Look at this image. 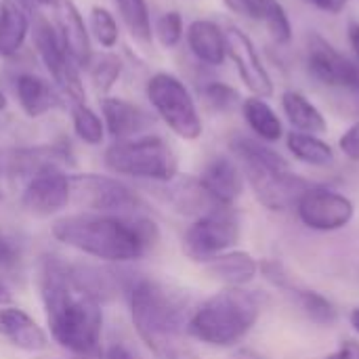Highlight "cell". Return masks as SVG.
I'll use <instances>...</instances> for the list:
<instances>
[{
  "label": "cell",
  "mask_w": 359,
  "mask_h": 359,
  "mask_svg": "<svg viewBox=\"0 0 359 359\" xmlns=\"http://www.w3.org/2000/svg\"><path fill=\"white\" fill-rule=\"evenodd\" d=\"M38 286L50 337L76 355L95 353L103 330L101 301L76 278L74 265L61 257H42Z\"/></svg>",
  "instance_id": "obj_1"
},
{
  "label": "cell",
  "mask_w": 359,
  "mask_h": 359,
  "mask_svg": "<svg viewBox=\"0 0 359 359\" xmlns=\"http://www.w3.org/2000/svg\"><path fill=\"white\" fill-rule=\"evenodd\" d=\"M50 231L57 242L107 263L137 261L160 242L158 225L141 215L80 212L55 221Z\"/></svg>",
  "instance_id": "obj_2"
},
{
  "label": "cell",
  "mask_w": 359,
  "mask_h": 359,
  "mask_svg": "<svg viewBox=\"0 0 359 359\" xmlns=\"http://www.w3.org/2000/svg\"><path fill=\"white\" fill-rule=\"evenodd\" d=\"M130 318L139 339L156 359H200L187 345V299L162 282L143 278L128 290Z\"/></svg>",
  "instance_id": "obj_3"
},
{
  "label": "cell",
  "mask_w": 359,
  "mask_h": 359,
  "mask_svg": "<svg viewBox=\"0 0 359 359\" xmlns=\"http://www.w3.org/2000/svg\"><path fill=\"white\" fill-rule=\"evenodd\" d=\"M229 149L257 200L273 212L294 208L299 198L311 187L309 181L290 170L288 160L280 151L257 137L233 135L229 139Z\"/></svg>",
  "instance_id": "obj_4"
},
{
  "label": "cell",
  "mask_w": 359,
  "mask_h": 359,
  "mask_svg": "<svg viewBox=\"0 0 359 359\" xmlns=\"http://www.w3.org/2000/svg\"><path fill=\"white\" fill-rule=\"evenodd\" d=\"M263 301L257 292L244 288H225L206 299L187 322V332L212 347H231L240 343L257 324Z\"/></svg>",
  "instance_id": "obj_5"
},
{
  "label": "cell",
  "mask_w": 359,
  "mask_h": 359,
  "mask_svg": "<svg viewBox=\"0 0 359 359\" xmlns=\"http://www.w3.org/2000/svg\"><path fill=\"white\" fill-rule=\"evenodd\" d=\"M103 164L114 175L154 183H168L179 175V158L175 149L166 139L151 133L126 141H114L103 154Z\"/></svg>",
  "instance_id": "obj_6"
},
{
  "label": "cell",
  "mask_w": 359,
  "mask_h": 359,
  "mask_svg": "<svg viewBox=\"0 0 359 359\" xmlns=\"http://www.w3.org/2000/svg\"><path fill=\"white\" fill-rule=\"evenodd\" d=\"M145 97L154 114L179 139L198 141L204 133V122L189 86L172 72H156L145 84Z\"/></svg>",
  "instance_id": "obj_7"
},
{
  "label": "cell",
  "mask_w": 359,
  "mask_h": 359,
  "mask_svg": "<svg viewBox=\"0 0 359 359\" xmlns=\"http://www.w3.org/2000/svg\"><path fill=\"white\" fill-rule=\"evenodd\" d=\"M29 36H32L34 50L40 63L53 78L55 88L69 101V105L86 101V93H84V84L80 76L82 69L76 65V61L67 53L53 19L44 17L42 13H36Z\"/></svg>",
  "instance_id": "obj_8"
},
{
  "label": "cell",
  "mask_w": 359,
  "mask_h": 359,
  "mask_svg": "<svg viewBox=\"0 0 359 359\" xmlns=\"http://www.w3.org/2000/svg\"><path fill=\"white\" fill-rule=\"evenodd\" d=\"M69 185L72 202L84 212L133 217L139 215V210L143 208V200L139 198V194L109 175H69Z\"/></svg>",
  "instance_id": "obj_9"
},
{
  "label": "cell",
  "mask_w": 359,
  "mask_h": 359,
  "mask_svg": "<svg viewBox=\"0 0 359 359\" xmlns=\"http://www.w3.org/2000/svg\"><path fill=\"white\" fill-rule=\"evenodd\" d=\"M240 242V219L233 206H219L196 219L183 236V250L191 261L208 263Z\"/></svg>",
  "instance_id": "obj_10"
},
{
  "label": "cell",
  "mask_w": 359,
  "mask_h": 359,
  "mask_svg": "<svg viewBox=\"0 0 359 359\" xmlns=\"http://www.w3.org/2000/svg\"><path fill=\"white\" fill-rule=\"evenodd\" d=\"M305 69L326 88H359L358 61L347 57L318 32H309L305 38Z\"/></svg>",
  "instance_id": "obj_11"
},
{
  "label": "cell",
  "mask_w": 359,
  "mask_h": 359,
  "mask_svg": "<svg viewBox=\"0 0 359 359\" xmlns=\"http://www.w3.org/2000/svg\"><path fill=\"white\" fill-rule=\"evenodd\" d=\"M225 40H227V59L233 63L246 90L263 99L273 97L276 82L259 55L255 40L238 25L225 27Z\"/></svg>",
  "instance_id": "obj_12"
},
{
  "label": "cell",
  "mask_w": 359,
  "mask_h": 359,
  "mask_svg": "<svg viewBox=\"0 0 359 359\" xmlns=\"http://www.w3.org/2000/svg\"><path fill=\"white\" fill-rule=\"evenodd\" d=\"M301 223L316 231H337L351 223L355 215L353 202L328 187L311 185L294 206Z\"/></svg>",
  "instance_id": "obj_13"
},
{
  "label": "cell",
  "mask_w": 359,
  "mask_h": 359,
  "mask_svg": "<svg viewBox=\"0 0 359 359\" xmlns=\"http://www.w3.org/2000/svg\"><path fill=\"white\" fill-rule=\"evenodd\" d=\"M69 202H72L69 175L59 166H50L32 175L21 191L23 210L38 219H46L61 212Z\"/></svg>",
  "instance_id": "obj_14"
},
{
  "label": "cell",
  "mask_w": 359,
  "mask_h": 359,
  "mask_svg": "<svg viewBox=\"0 0 359 359\" xmlns=\"http://www.w3.org/2000/svg\"><path fill=\"white\" fill-rule=\"evenodd\" d=\"M53 8V23L67 48V53L72 55V59L76 61V65L80 69H86L95 50H93V38L88 32V23L84 21V15L80 13L78 4L74 0H55Z\"/></svg>",
  "instance_id": "obj_15"
},
{
  "label": "cell",
  "mask_w": 359,
  "mask_h": 359,
  "mask_svg": "<svg viewBox=\"0 0 359 359\" xmlns=\"http://www.w3.org/2000/svg\"><path fill=\"white\" fill-rule=\"evenodd\" d=\"M221 2L229 13L261 23L278 46H288L292 42L294 36L292 21L280 0H221Z\"/></svg>",
  "instance_id": "obj_16"
},
{
  "label": "cell",
  "mask_w": 359,
  "mask_h": 359,
  "mask_svg": "<svg viewBox=\"0 0 359 359\" xmlns=\"http://www.w3.org/2000/svg\"><path fill=\"white\" fill-rule=\"evenodd\" d=\"M101 118L105 124V133L114 141H126L139 135H145L151 126V116L137 103L122 97H101Z\"/></svg>",
  "instance_id": "obj_17"
},
{
  "label": "cell",
  "mask_w": 359,
  "mask_h": 359,
  "mask_svg": "<svg viewBox=\"0 0 359 359\" xmlns=\"http://www.w3.org/2000/svg\"><path fill=\"white\" fill-rule=\"evenodd\" d=\"M202 185L221 206H233L244 191V172L233 156H215L200 172Z\"/></svg>",
  "instance_id": "obj_18"
},
{
  "label": "cell",
  "mask_w": 359,
  "mask_h": 359,
  "mask_svg": "<svg viewBox=\"0 0 359 359\" xmlns=\"http://www.w3.org/2000/svg\"><path fill=\"white\" fill-rule=\"evenodd\" d=\"M185 42L191 57L204 67H221L227 61L225 27L212 19H194L185 27Z\"/></svg>",
  "instance_id": "obj_19"
},
{
  "label": "cell",
  "mask_w": 359,
  "mask_h": 359,
  "mask_svg": "<svg viewBox=\"0 0 359 359\" xmlns=\"http://www.w3.org/2000/svg\"><path fill=\"white\" fill-rule=\"evenodd\" d=\"M160 185H164V189H162L164 200L172 206V210H177L185 217L200 219V217H204V215H208L221 206L208 194V189L202 185L200 177L177 175L172 181L160 183Z\"/></svg>",
  "instance_id": "obj_20"
},
{
  "label": "cell",
  "mask_w": 359,
  "mask_h": 359,
  "mask_svg": "<svg viewBox=\"0 0 359 359\" xmlns=\"http://www.w3.org/2000/svg\"><path fill=\"white\" fill-rule=\"evenodd\" d=\"M13 93L27 118H42L48 114L57 103V88L44 76L36 72H21L13 80Z\"/></svg>",
  "instance_id": "obj_21"
},
{
  "label": "cell",
  "mask_w": 359,
  "mask_h": 359,
  "mask_svg": "<svg viewBox=\"0 0 359 359\" xmlns=\"http://www.w3.org/2000/svg\"><path fill=\"white\" fill-rule=\"evenodd\" d=\"M0 337L27 353H40L48 347L46 332L34 322V318L17 307H0Z\"/></svg>",
  "instance_id": "obj_22"
},
{
  "label": "cell",
  "mask_w": 359,
  "mask_h": 359,
  "mask_svg": "<svg viewBox=\"0 0 359 359\" xmlns=\"http://www.w3.org/2000/svg\"><path fill=\"white\" fill-rule=\"evenodd\" d=\"M32 15L19 0H0V57L11 59L21 53L32 34Z\"/></svg>",
  "instance_id": "obj_23"
},
{
  "label": "cell",
  "mask_w": 359,
  "mask_h": 359,
  "mask_svg": "<svg viewBox=\"0 0 359 359\" xmlns=\"http://www.w3.org/2000/svg\"><path fill=\"white\" fill-rule=\"evenodd\" d=\"M206 273L229 286V288H244L246 284H250L257 273H259V263L250 252L244 250H227L215 259H210L208 263H204Z\"/></svg>",
  "instance_id": "obj_24"
},
{
  "label": "cell",
  "mask_w": 359,
  "mask_h": 359,
  "mask_svg": "<svg viewBox=\"0 0 359 359\" xmlns=\"http://www.w3.org/2000/svg\"><path fill=\"white\" fill-rule=\"evenodd\" d=\"M282 111L297 133H307V135H324L328 130V120L322 114V109L301 90L288 88L280 97Z\"/></svg>",
  "instance_id": "obj_25"
},
{
  "label": "cell",
  "mask_w": 359,
  "mask_h": 359,
  "mask_svg": "<svg viewBox=\"0 0 359 359\" xmlns=\"http://www.w3.org/2000/svg\"><path fill=\"white\" fill-rule=\"evenodd\" d=\"M240 111H242L244 122L248 124V128L255 133L259 141L278 143L284 137V122L267 99L255 97V95L244 97Z\"/></svg>",
  "instance_id": "obj_26"
},
{
  "label": "cell",
  "mask_w": 359,
  "mask_h": 359,
  "mask_svg": "<svg viewBox=\"0 0 359 359\" xmlns=\"http://www.w3.org/2000/svg\"><path fill=\"white\" fill-rule=\"evenodd\" d=\"M286 147L294 156V160H299L307 166L326 168V166L334 164V149L320 135H307V133L292 130L286 135Z\"/></svg>",
  "instance_id": "obj_27"
},
{
  "label": "cell",
  "mask_w": 359,
  "mask_h": 359,
  "mask_svg": "<svg viewBox=\"0 0 359 359\" xmlns=\"http://www.w3.org/2000/svg\"><path fill=\"white\" fill-rule=\"evenodd\" d=\"M86 72H88V80H90L93 90L99 97H107L114 90V86L118 84V80L122 78L124 63L116 53L105 50L101 55H93Z\"/></svg>",
  "instance_id": "obj_28"
},
{
  "label": "cell",
  "mask_w": 359,
  "mask_h": 359,
  "mask_svg": "<svg viewBox=\"0 0 359 359\" xmlns=\"http://www.w3.org/2000/svg\"><path fill=\"white\" fill-rule=\"evenodd\" d=\"M69 116H72V128L82 143H86V145H101L103 143V139L107 135L103 118L86 101L72 103Z\"/></svg>",
  "instance_id": "obj_29"
},
{
  "label": "cell",
  "mask_w": 359,
  "mask_h": 359,
  "mask_svg": "<svg viewBox=\"0 0 359 359\" xmlns=\"http://www.w3.org/2000/svg\"><path fill=\"white\" fill-rule=\"evenodd\" d=\"M114 4L118 8L120 19L124 21V25L133 34V38L149 44L154 40V34H151L154 23H151L147 0H114Z\"/></svg>",
  "instance_id": "obj_30"
},
{
  "label": "cell",
  "mask_w": 359,
  "mask_h": 359,
  "mask_svg": "<svg viewBox=\"0 0 359 359\" xmlns=\"http://www.w3.org/2000/svg\"><path fill=\"white\" fill-rule=\"evenodd\" d=\"M88 32H90V38L105 50H111L120 42L118 19L109 8L101 4H95L88 11Z\"/></svg>",
  "instance_id": "obj_31"
},
{
  "label": "cell",
  "mask_w": 359,
  "mask_h": 359,
  "mask_svg": "<svg viewBox=\"0 0 359 359\" xmlns=\"http://www.w3.org/2000/svg\"><path fill=\"white\" fill-rule=\"evenodd\" d=\"M200 99L215 114H229L231 109L242 105L238 88L223 80H206L200 86Z\"/></svg>",
  "instance_id": "obj_32"
},
{
  "label": "cell",
  "mask_w": 359,
  "mask_h": 359,
  "mask_svg": "<svg viewBox=\"0 0 359 359\" xmlns=\"http://www.w3.org/2000/svg\"><path fill=\"white\" fill-rule=\"evenodd\" d=\"M185 21H183V15L179 11H166L162 13L154 25H151V34H154V40L166 48V50H172L177 48L183 38H185Z\"/></svg>",
  "instance_id": "obj_33"
},
{
  "label": "cell",
  "mask_w": 359,
  "mask_h": 359,
  "mask_svg": "<svg viewBox=\"0 0 359 359\" xmlns=\"http://www.w3.org/2000/svg\"><path fill=\"white\" fill-rule=\"evenodd\" d=\"M290 290H292V297L297 299L299 307L316 324L326 326V324H332L337 320V309L324 294H320L316 290H301V288H290Z\"/></svg>",
  "instance_id": "obj_34"
},
{
  "label": "cell",
  "mask_w": 359,
  "mask_h": 359,
  "mask_svg": "<svg viewBox=\"0 0 359 359\" xmlns=\"http://www.w3.org/2000/svg\"><path fill=\"white\" fill-rule=\"evenodd\" d=\"M21 261L19 244L13 238L0 236V271H13Z\"/></svg>",
  "instance_id": "obj_35"
},
{
  "label": "cell",
  "mask_w": 359,
  "mask_h": 359,
  "mask_svg": "<svg viewBox=\"0 0 359 359\" xmlns=\"http://www.w3.org/2000/svg\"><path fill=\"white\" fill-rule=\"evenodd\" d=\"M339 149L353 162H359V120H355L339 139Z\"/></svg>",
  "instance_id": "obj_36"
},
{
  "label": "cell",
  "mask_w": 359,
  "mask_h": 359,
  "mask_svg": "<svg viewBox=\"0 0 359 359\" xmlns=\"http://www.w3.org/2000/svg\"><path fill=\"white\" fill-rule=\"evenodd\" d=\"M309 4H313L318 11L328 13V15H341L347 6L349 0H307Z\"/></svg>",
  "instance_id": "obj_37"
},
{
  "label": "cell",
  "mask_w": 359,
  "mask_h": 359,
  "mask_svg": "<svg viewBox=\"0 0 359 359\" xmlns=\"http://www.w3.org/2000/svg\"><path fill=\"white\" fill-rule=\"evenodd\" d=\"M326 359H359V345L353 341H345L339 351H334L332 355H328Z\"/></svg>",
  "instance_id": "obj_38"
},
{
  "label": "cell",
  "mask_w": 359,
  "mask_h": 359,
  "mask_svg": "<svg viewBox=\"0 0 359 359\" xmlns=\"http://www.w3.org/2000/svg\"><path fill=\"white\" fill-rule=\"evenodd\" d=\"M105 359H135V355L130 353L128 347H124V345H120V343H114V345L107 347Z\"/></svg>",
  "instance_id": "obj_39"
},
{
  "label": "cell",
  "mask_w": 359,
  "mask_h": 359,
  "mask_svg": "<svg viewBox=\"0 0 359 359\" xmlns=\"http://www.w3.org/2000/svg\"><path fill=\"white\" fill-rule=\"evenodd\" d=\"M347 38H349V44H351V48H353L355 61L359 63V21H349V27H347Z\"/></svg>",
  "instance_id": "obj_40"
},
{
  "label": "cell",
  "mask_w": 359,
  "mask_h": 359,
  "mask_svg": "<svg viewBox=\"0 0 359 359\" xmlns=\"http://www.w3.org/2000/svg\"><path fill=\"white\" fill-rule=\"evenodd\" d=\"M21 4H25L29 11H38V8H50L55 4V0H19Z\"/></svg>",
  "instance_id": "obj_41"
},
{
  "label": "cell",
  "mask_w": 359,
  "mask_h": 359,
  "mask_svg": "<svg viewBox=\"0 0 359 359\" xmlns=\"http://www.w3.org/2000/svg\"><path fill=\"white\" fill-rule=\"evenodd\" d=\"M349 322H351V326H353V330L359 334V307L358 309H353L351 311V316H349Z\"/></svg>",
  "instance_id": "obj_42"
},
{
  "label": "cell",
  "mask_w": 359,
  "mask_h": 359,
  "mask_svg": "<svg viewBox=\"0 0 359 359\" xmlns=\"http://www.w3.org/2000/svg\"><path fill=\"white\" fill-rule=\"evenodd\" d=\"M8 107V99H6V95H4V90L0 88V111H4Z\"/></svg>",
  "instance_id": "obj_43"
},
{
  "label": "cell",
  "mask_w": 359,
  "mask_h": 359,
  "mask_svg": "<svg viewBox=\"0 0 359 359\" xmlns=\"http://www.w3.org/2000/svg\"><path fill=\"white\" fill-rule=\"evenodd\" d=\"M358 90H359V88H358Z\"/></svg>",
  "instance_id": "obj_44"
}]
</instances>
